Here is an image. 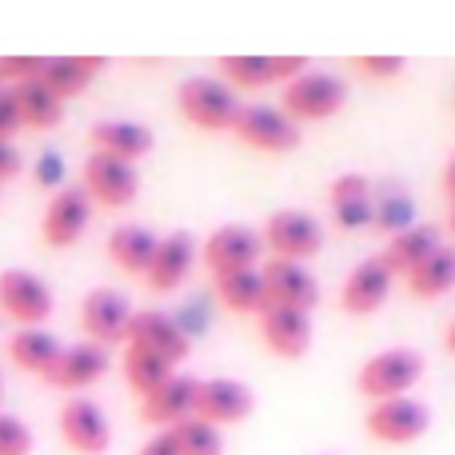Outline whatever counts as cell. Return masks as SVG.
I'll return each instance as SVG.
<instances>
[{
    "label": "cell",
    "mask_w": 455,
    "mask_h": 455,
    "mask_svg": "<svg viewBox=\"0 0 455 455\" xmlns=\"http://www.w3.org/2000/svg\"><path fill=\"white\" fill-rule=\"evenodd\" d=\"M403 56L395 52H363L355 56V68L363 72V76H395V72H403Z\"/></svg>",
    "instance_id": "obj_37"
},
{
    "label": "cell",
    "mask_w": 455,
    "mask_h": 455,
    "mask_svg": "<svg viewBox=\"0 0 455 455\" xmlns=\"http://www.w3.org/2000/svg\"><path fill=\"white\" fill-rule=\"evenodd\" d=\"M259 336L280 360H299L312 347V312H299L288 304H264L259 307Z\"/></svg>",
    "instance_id": "obj_16"
},
{
    "label": "cell",
    "mask_w": 455,
    "mask_h": 455,
    "mask_svg": "<svg viewBox=\"0 0 455 455\" xmlns=\"http://www.w3.org/2000/svg\"><path fill=\"white\" fill-rule=\"evenodd\" d=\"M363 427L376 443H387V448H408L419 435L432 427V411H427L424 400L416 395H395V400H379L368 408L363 416Z\"/></svg>",
    "instance_id": "obj_5"
},
{
    "label": "cell",
    "mask_w": 455,
    "mask_h": 455,
    "mask_svg": "<svg viewBox=\"0 0 455 455\" xmlns=\"http://www.w3.org/2000/svg\"><path fill=\"white\" fill-rule=\"evenodd\" d=\"M424 376V355L416 347H384V352L368 355L355 371V392L363 400L379 403V400H395V395H408L411 387Z\"/></svg>",
    "instance_id": "obj_2"
},
{
    "label": "cell",
    "mask_w": 455,
    "mask_h": 455,
    "mask_svg": "<svg viewBox=\"0 0 455 455\" xmlns=\"http://www.w3.org/2000/svg\"><path fill=\"white\" fill-rule=\"evenodd\" d=\"M80 184H84V192L92 196V204L124 208V204H132L136 192H140V172H136V164H128V160L104 156V152H88L84 164H80Z\"/></svg>",
    "instance_id": "obj_9"
},
{
    "label": "cell",
    "mask_w": 455,
    "mask_h": 455,
    "mask_svg": "<svg viewBox=\"0 0 455 455\" xmlns=\"http://www.w3.org/2000/svg\"><path fill=\"white\" fill-rule=\"evenodd\" d=\"M12 92H16V104H20V120H24V124L52 128L56 120H60L64 100L44 84V80H40V72H36V76H28V80H20V84H12Z\"/></svg>",
    "instance_id": "obj_30"
},
{
    "label": "cell",
    "mask_w": 455,
    "mask_h": 455,
    "mask_svg": "<svg viewBox=\"0 0 455 455\" xmlns=\"http://www.w3.org/2000/svg\"><path fill=\"white\" fill-rule=\"evenodd\" d=\"M451 232H455V204H451Z\"/></svg>",
    "instance_id": "obj_45"
},
{
    "label": "cell",
    "mask_w": 455,
    "mask_h": 455,
    "mask_svg": "<svg viewBox=\"0 0 455 455\" xmlns=\"http://www.w3.org/2000/svg\"><path fill=\"white\" fill-rule=\"evenodd\" d=\"M331 216H336L339 228H368L376 224V196L339 200V204H331Z\"/></svg>",
    "instance_id": "obj_34"
},
{
    "label": "cell",
    "mask_w": 455,
    "mask_h": 455,
    "mask_svg": "<svg viewBox=\"0 0 455 455\" xmlns=\"http://www.w3.org/2000/svg\"><path fill=\"white\" fill-rule=\"evenodd\" d=\"M443 347H448V352L455 355V320L448 323V331H443Z\"/></svg>",
    "instance_id": "obj_43"
},
{
    "label": "cell",
    "mask_w": 455,
    "mask_h": 455,
    "mask_svg": "<svg viewBox=\"0 0 455 455\" xmlns=\"http://www.w3.org/2000/svg\"><path fill=\"white\" fill-rule=\"evenodd\" d=\"M216 76L232 88H264L275 84V60L272 52H228L216 60Z\"/></svg>",
    "instance_id": "obj_29"
},
{
    "label": "cell",
    "mask_w": 455,
    "mask_h": 455,
    "mask_svg": "<svg viewBox=\"0 0 455 455\" xmlns=\"http://www.w3.org/2000/svg\"><path fill=\"white\" fill-rule=\"evenodd\" d=\"M120 371H124V384L144 400V395L156 392V387L164 384L168 376H176V363L160 360L156 352H144V347L124 344V355H120Z\"/></svg>",
    "instance_id": "obj_28"
},
{
    "label": "cell",
    "mask_w": 455,
    "mask_h": 455,
    "mask_svg": "<svg viewBox=\"0 0 455 455\" xmlns=\"http://www.w3.org/2000/svg\"><path fill=\"white\" fill-rule=\"evenodd\" d=\"M156 243H160V235L152 232V228L124 220L108 232V256L116 259V267H124V272L144 275L152 264V256H156Z\"/></svg>",
    "instance_id": "obj_25"
},
{
    "label": "cell",
    "mask_w": 455,
    "mask_h": 455,
    "mask_svg": "<svg viewBox=\"0 0 455 455\" xmlns=\"http://www.w3.org/2000/svg\"><path fill=\"white\" fill-rule=\"evenodd\" d=\"M440 243H443V240H440V228L427 224V220H416L411 228H403V232L387 235V248L376 251V256L384 259V264L392 267L395 275H408L411 267H416L424 256H432Z\"/></svg>",
    "instance_id": "obj_23"
},
{
    "label": "cell",
    "mask_w": 455,
    "mask_h": 455,
    "mask_svg": "<svg viewBox=\"0 0 455 455\" xmlns=\"http://www.w3.org/2000/svg\"><path fill=\"white\" fill-rule=\"evenodd\" d=\"M104 371H108V352H104L100 344H92V339H80V344L64 347L60 360L52 363V371H48L44 379L52 387H60V392H84Z\"/></svg>",
    "instance_id": "obj_20"
},
{
    "label": "cell",
    "mask_w": 455,
    "mask_h": 455,
    "mask_svg": "<svg viewBox=\"0 0 455 455\" xmlns=\"http://www.w3.org/2000/svg\"><path fill=\"white\" fill-rule=\"evenodd\" d=\"M100 68H104V56H92V52L44 56V64H40V80H44V84L60 96V100H68V96L84 92L88 80H92Z\"/></svg>",
    "instance_id": "obj_24"
},
{
    "label": "cell",
    "mask_w": 455,
    "mask_h": 455,
    "mask_svg": "<svg viewBox=\"0 0 455 455\" xmlns=\"http://www.w3.org/2000/svg\"><path fill=\"white\" fill-rule=\"evenodd\" d=\"M56 296L52 283L32 267H0V315L16 320L20 328H44L52 315Z\"/></svg>",
    "instance_id": "obj_4"
},
{
    "label": "cell",
    "mask_w": 455,
    "mask_h": 455,
    "mask_svg": "<svg viewBox=\"0 0 455 455\" xmlns=\"http://www.w3.org/2000/svg\"><path fill=\"white\" fill-rule=\"evenodd\" d=\"M88 220H92V196L84 184H60L44 204V220H40V240L52 248H68L84 235Z\"/></svg>",
    "instance_id": "obj_13"
},
{
    "label": "cell",
    "mask_w": 455,
    "mask_h": 455,
    "mask_svg": "<svg viewBox=\"0 0 455 455\" xmlns=\"http://www.w3.org/2000/svg\"><path fill=\"white\" fill-rule=\"evenodd\" d=\"M192 403H196V376L176 371L156 392H148L140 400V419L148 427H156V432H164V427H176L180 419L192 416Z\"/></svg>",
    "instance_id": "obj_19"
},
{
    "label": "cell",
    "mask_w": 455,
    "mask_h": 455,
    "mask_svg": "<svg viewBox=\"0 0 455 455\" xmlns=\"http://www.w3.org/2000/svg\"><path fill=\"white\" fill-rule=\"evenodd\" d=\"M56 427H60L64 448L76 455H104L112 443V424L104 416V408L88 395H68L56 411Z\"/></svg>",
    "instance_id": "obj_8"
},
{
    "label": "cell",
    "mask_w": 455,
    "mask_h": 455,
    "mask_svg": "<svg viewBox=\"0 0 455 455\" xmlns=\"http://www.w3.org/2000/svg\"><path fill=\"white\" fill-rule=\"evenodd\" d=\"M176 108H180V116L188 124L204 128V132H224V128H232L240 100H235V88L216 76V72H196V76L180 80Z\"/></svg>",
    "instance_id": "obj_1"
},
{
    "label": "cell",
    "mask_w": 455,
    "mask_h": 455,
    "mask_svg": "<svg viewBox=\"0 0 455 455\" xmlns=\"http://www.w3.org/2000/svg\"><path fill=\"white\" fill-rule=\"evenodd\" d=\"M60 352H64V344L48 328H16L12 336H8V360H12L20 371L40 376V379L52 371V363L60 360Z\"/></svg>",
    "instance_id": "obj_22"
},
{
    "label": "cell",
    "mask_w": 455,
    "mask_h": 455,
    "mask_svg": "<svg viewBox=\"0 0 455 455\" xmlns=\"http://www.w3.org/2000/svg\"><path fill=\"white\" fill-rule=\"evenodd\" d=\"M132 299L120 288H88L80 299V328L92 344H124L128 323H132Z\"/></svg>",
    "instance_id": "obj_11"
},
{
    "label": "cell",
    "mask_w": 455,
    "mask_h": 455,
    "mask_svg": "<svg viewBox=\"0 0 455 455\" xmlns=\"http://www.w3.org/2000/svg\"><path fill=\"white\" fill-rule=\"evenodd\" d=\"M347 100V80L328 68H304L280 88V108L291 120H323L336 116Z\"/></svg>",
    "instance_id": "obj_3"
},
{
    "label": "cell",
    "mask_w": 455,
    "mask_h": 455,
    "mask_svg": "<svg viewBox=\"0 0 455 455\" xmlns=\"http://www.w3.org/2000/svg\"><path fill=\"white\" fill-rule=\"evenodd\" d=\"M36 184H44V188H60V184H68L64 180V160H60V152H40V160H36Z\"/></svg>",
    "instance_id": "obj_39"
},
{
    "label": "cell",
    "mask_w": 455,
    "mask_h": 455,
    "mask_svg": "<svg viewBox=\"0 0 455 455\" xmlns=\"http://www.w3.org/2000/svg\"><path fill=\"white\" fill-rule=\"evenodd\" d=\"M411 224H416V204H411V196L403 188H387L384 196L376 200V228L387 235H395Z\"/></svg>",
    "instance_id": "obj_32"
},
{
    "label": "cell",
    "mask_w": 455,
    "mask_h": 455,
    "mask_svg": "<svg viewBox=\"0 0 455 455\" xmlns=\"http://www.w3.org/2000/svg\"><path fill=\"white\" fill-rule=\"evenodd\" d=\"M392 283H395V272L384 264V259L363 256L360 264L344 275V283H339V304H344V312H352V315H371L387 299Z\"/></svg>",
    "instance_id": "obj_17"
},
{
    "label": "cell",
    "mask_w": 455,
    "mask_h": 455,
    "mask_svg": "<svg viewBox=\"0 0 455 455\" xmlns=\"http://www.w3.org/2000/svg\"><path fill=\"white\" fill-rule=\"evenodd\" d=\"M44 56H28V52H12V56H0V84H20V80L36 76Z\"/></svg>",
    "instance_id": "obj_35"
},
{
    "label": "cell",
    "mask_w": 455,
    "mask_h": 455,
    "mask_svg": "<svg viewBox=\"0 0 455 455\" xmlns=\"http://www.w3.org/2000/svg\"><path fill=\"white\" fill-rule=\"evenodd\" d=\"M371 196V176L363 172H339L328 188V204H339V200H360Z\"/></svg>",
    "instance_id": "obj_36"
},
{
    "label": "cell",
    "mask_w": 455,
    "mask_h": 455,
    "mask_svg": "<svg viewBox=\"0 0 455 455\" xmlns=\"http://www.w3.org/2000/svg\"><path fill=\"white\" fill-rule=\"evenodd\" d=\"M136 455H180V448H176L172 427H164V432H152L148 440L140 443V451H136Z\"/></svg>",
    "instance_id": "obj_40"
},
{
    "label": "cell",
    "mask_w": 455,
    "mask_h": 455,
    "mask_svg": "<svg viewBox=\"0 0 455 455\" xmlns=\"http://www.w3.org/2000/svg\"><path fill=\"white\" fill-rule=\"evenodd\" d=\"M259 235H264L267 256L299 259V264H307V259L323 248V228L312 212H304V208H275L264 220V232Z\"/></svg>",
    "instance_id": "obj_6"
},
{
    "label": "cell",
    "mask_w": 455,
    "mask_h": 455,
    "mask_svg": "<svg viewBox=\"0 0 455 455\" xmlns=\"http://www.w3.org/2000/svg\"><path fill=\"white\" fill-rule=\"evenodd\" d=\"M196 235L188 232V228H172L168 235H160L156 243V256H152L148 272H144V280H148L152 291H172L176 283L188 275L192 259H196Z\"/></svg>",
    "instance_id": "obj_21"
},
{
    "label": "cell",
    "mask_w": 455,
    "mask_h": 455,
    "mask_svg": "<svg viewBox=\"0 0 455 455\" xmlns=\"http://www.w3.org/2000/svg\"><path fill=\"white\" fill-rule=\"evenodd\" d=\"M172 435H176V448H180V455H224L220 427L208 424V419H200V416L180 419V424L172 427Z\"/></svg>",
    "instance_id": "obj_31"
},
{
    "label": "cell",
    "mask_w": 455,
    "mask_h": 455,
    "mask_svg": "<svg viewBox=\"0 0 455 455\" xmlns=\"http://www.w3.org/2000/svg\"><path fill=\"white\" fill-rule=\"evenodd\" d=\"M0 400H4V376H0Z\"/></svg>",
    "instance_id": "obj_44"
},
{
    "label": "cell",
    "mask_w": 455,
    "mask_h": 455,
    "mask_svg": "<svg viewBox=\"0 0 455 455\" xmlns=\"http://www.w3.org/2000/svg\"><path fill=\"white\" fill-rule=\"evenodd\" d=\"M212 288L220 296L224 307L232 312H251L256 315L259 307L267 304V288H264V272L256 267H232V272H212Z\"/></svg>",
    "instance_id": "obj_26"
},
{
    "label": "cell",
    "mask_w": 455,
    "mask_h": 455,
    "mask_svg": "<svg viewBox=\"0 0 455 455\" xmlns=\"http://www.w3.org/2000/svg\"><path fill=\"white\" fill-rule=\"evenodd\" d=\"M440 188H443V196H448L451 204H455V152L448 156V164L440 168Z\"/></svg>",
    "instance_id": "obj_42"
},
{
    "label": "cell",
    "mask_w": 455,
    "mask_h": 455,
    "mask_svg": "<svg viewBox=\"0 0 455 455\" xmlns=\"http://www.w3.org/2000/svg\"><path fill=\"white\" fill-rule=\"evenodd\" d=\"M124 344L144 347V352H156L160 360H168V363H180L184 355L192 352V331L184 328L176 315L160 312V307H136Z\"/></svg>",
    "instance_id": "obj_10"
},
{
    "label": "cell",
    "mask_w": 455,
    "mask_h": 455,
    "mask_svg": "<svg viewBox=\"0 0 455 455\" xmlns=\"http://www.w3.org/2000/svg\"><path fill=\"white\" fill-rule=\"evenodd\" d=\"M256 408V395L243 379H232V376H208V379H196V403H192V416L208 419L216 427H232V424H243Z\"/></svg>",
    "instance_id": "obj_14"
},
{
    "label": "cell",
    "mask_w": 455,
    "mask_h": 455,
    "mask_svg": "<svg viewBox=\"0 0 455 455\" xmlns=\"http://www.w3.org/2000/svg\"><path fill=\"white\" fill-rule=\"evenodd\" d=\"M403 283H408V291L419 299H435V296H443V291H451L455 288V248L451 243H440L432 256H424L403 275Z\"/></svg>",
    "instance_id": "obj_27"
},
{
    "label": "cell",
    "mask_w": 455,
    "mask_h": 455,
    "mask_svg": "<svg viewBox=\"0 0 455 455\" xmlns=\"http://www.w3.org/2000/svg\"><path fill=\"white\" fill-rule=\"evenodd\" d=\"M259 272H264L267 304H288V307H299V312H312L320 304V283H315L312 267L299 264V259L267 256L259 259Z\"/></svg>",
    "instance_id": "obj_15"
},
{
    "label": "cell",
    "mask_w": 455,
    "mask_h": 455,
    "mask_svg": "<svg viewBox=\"0 0 455 455\" xmlns=\"http://www.w3.org/2000/svg\"><path fill=\"white\" fill-rule=\"evenodd\" d=\"M32 427L20 416L0 408V455H32Z\"/></svg>",
    "instance_id": "obj_33"
},
{
    "label": "cell",
    "mask_w": 455,
    "mask_h": 455,
    "mask_svg": "<svg viewBox=\"0 0 455 455\" xmlns=\"http://www.w3.org/2000/svg\"><path fill=\"white\" fill-rule=\"evenodd\" d=\"M232 132L256 152H288L291 144H299V124L280 104H267V100L240 104V112L232 120Z\"/></svg>",
    "instance_id": "obj_7"
},
{
    "label": "cell",
    "mask_w": 455,
    "mask_h": 455,
    "mask_svg": "<svg viewBox=\"0 0 455 455\" xmlns=\"http://www.w3.org/2000/svg\"><path fill=\"white\" fill-rule=\"evenodd\" d=\"M264 235L251 224H220L200 240V259L208 264V272H232V267H256L264 256Z\"/></svg>",
    "instance_id": "obj_12"
},
{
    "label": "cell",
    "mask_w": 455,
    "mask_h": 455,
    "mask_svg": "<svg viewBox=\"0 0 455 455\" xmlns=\"http://www.w3.org/2000/svg\"><path fill=\"white\" fill-rule=\"evenodd\" d=\"M20 128L24 120H20V104H16L12 84H0V140H12Z\"/></svg>",
    "instance_id": "obj_38"
},
{
    "label": "cell",
    "mask_w": 455,
    "mask_h": 455,
    "mask_svg": "<svg viewBox=\"0 0 455 455\" xmlns=\"http://www.w3.org/2000/svg\"><path fill=\"white\" fill-rule=\"evenodd\" d=\"M24 168V156H20V148H16L12 140H0V184L8 180V176H16Z\"/></svg>",
    "instance_id": "obj_41"
},
{
    "label": "cell",
    "mask_w": 455,
    "mask_h": 455,
    "mask_svg": "<svg viewBox=\"0 0 455 455\" xmlns=\"http://www.w3.org/2000/svg\"><path fill=\"white\" fill-rule=\"evenodd\" d=\"M88 144L92 152H104V156H116V160H144L156 144V132H152L144 120H124V116H112V120H96L88 128Z\"/></svg>",
    "instance_id": "obj_18"
}]
</instances>
